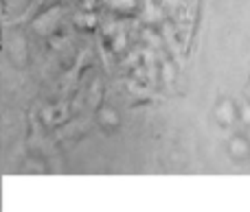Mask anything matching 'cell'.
I'll use <instances>...</instances> for the list:
<instances>
[{"instance_id": "6da1fadb", "label": "cell", "mask_w": 250, "mask_h": 212, "mask_svg": "<svg viewBox=\"0 0 250 212\" xmlns=\"http://www.w3.org/2000/svg\"><path fill=\"white\" fill-rule=\"evenodd\" d=\"M215 121L220 127H230L239 121V107L233 99H222L220 103L215 105Z\"/></svg>"}, {"instance_id": "7a4b0ae2", "label": "cell", "mask_w": 250, "mask_h": 212, "mask_svg": "<svg viewBox=\"0 0 250 212\" xmlns=\"http://www.w3.org/2000/svg\"><path fill=\"white\" fill-rule=\"evenodd\" d=\"M226 151H229V156L233 158V160L237 162H244L250 158V142L244 136H233V138L229 140V144H226Z\"/></svg>"}, {"instance_id": "3957f363", "label": "cell", "mask_w": 250, "mask_h": 212, "mask_svg": "<svg viewBox=\"0 0 250 212\" xmlns=\"http://www.w3.org/2000/svg\"><path fill=\"white\" fill-rule=\"evenodd\" d=\"M99 125L104 127L105 131H117L119 127H121V121H119V114L114 112V109H110V107H105V109H101L99 112Z\"/></svg>"}, {"instance_id": "277c9868", "label": "cell", "mask_w": 250, "mask_h": 212, "mask_svg": "<svg viewBox=\"0 0 250 212\" xmlns=\"http://www.w3.org/2000/svg\"><path fill=\"white\" fill-rule=\"evenodd\" d=\"M110 9L117 13H132L136 9V0H110Z\"/></svg>"}, {"instance_id": "5b68a950", "label": "cell", "mask_w": 250, "mask_h": 212, "mask_svg": "<svg viewBox=\"0 0 250 212\" xmlns=\"http://www.w3.org/2000/svg\"><path fill=\"white\" fill-rule=\"evenodd\" d=\"M77 24L79 26H88V29H95V26H97L95 13H82V16L77 18Z\"/></svg>"}, {"instance_id": "8992f818", "label": "cell", "mask_w": 250, "mask_h": 212, "mask_svg": "<svg viewBox=\"0 0 250 212\" xmlns=\"http://www.w3.org/2000/svg\"><path fill=\"white\" fill-rule=\"evenodd\" d=\"M239 121H242L244 125L250 127V105H244V107H239Z\"/></svg>"}]
</instances>
